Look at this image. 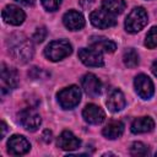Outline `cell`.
I'll list each match as a JSON object with an SVG mask.
<instances>
[{"label": "cell", "instance_id": "cell-1", "mask_svg": "<svg viewBox=\"0 0 157 157\" xmlns=\"http://www.w3.org/2000/svg\"><path fill=\"white\" fill-rule=\"evenodd\" d=\"M10 54L20 63H27L33 56V45L31 40L22 33H13L7 39Z\"/></svg>", "mask_w": 157, "mask_h": 157}, {"label": "cell", "instance_id": "cell-2", "mask_svg": "<svg viewBox=\"0 0 157 157\" xmlns=\"http://www.w3.org/2000/svg\"><path fill=\"white\" fill-rule=\"evenodd\" d=\"M72 52L71 44L65 40V39H58L50 42L45 49H44V55L52 60V61H59L66 56H69Z\"/></svg>", "mask_w": 157, "mask_h": 157}, {"label": "cell", "instance_id": "cell-3", "mask_svg": "<svg viewBox=\"0 0 157 157\" xmlns=\"http://www.w3.org/2000/svg\"><path fill=\"white\" fill-rule=\"evenodd\" d=\"M147 25V12L144 7H134L125 20V29L129 33H137Z\"/></svg>", "mask_w": 157, "mask_h": 157}, {"label": "cell", "instance_id": "cell-4", "mask_svg": "<svg viewBox=\"0 0 157 157\" xmlns=\"http://www.w3.org/2000/svg\"><path fill=\"white\" fill-rule=\"evenodd\" d=\"M81 99V91L77 86L72 85L66 88H63L58 93V101L61 108L64 109H72L75 108Z\"/></svg>", "mask_w": 157, "mask_h": 157}, {"label": "cell", "instance_id": "cell-5", "mask_svg": "<svg viewBox=\"0 0 157 157\" xmlns=\"http://www.w3.org/2000/svg\"><path fill=\"white\" fill-rule=\"evenodd\" d=\"M18 121H20V124L26 130H28V131H36L39 128L40 123H42V119H40L39 113L34 108L27 107V108L22 109L18 113Z\"/></svg>", "mask_w": 157, "mask_h": 157}, {"label": "cell", "instance_id": "cell-6", "mask_svg": "<svg viewBox=\"0 0 157 157\" xmlns=\"http://www.w3.org/2000/svg\"><path fill=\"white\" fill-rule=\"evenodd\" d=\"M90 20L93 26L98 28H109L117 23L115 15L110 13L109 11L104 10L103 7L101 10H94L90 15Z\"/></svg>", "mask_w": 157, "mask_h": 157}, {"label": "cell", "instance_id": "cell-7", "mask_svg": "<svg viewBox=\"0 0 157 157\" xmlns=\"http://www.w3.org/2000/svg\"><path fill=\"white\" fill-rule=\"evenodd\" d=\"M134 86L136 90V93L142 98V99H148L152 97L153 92H155V87H153V82L151 81V78L145 75V74H140L135 77L134 80Z\"/></svg>", "mask_w": 157, "mask_h": 157}, {"label": "cell", "instance_id": "cell-8", "mask_svg": "<svg viewBox=\"0 0 157 157\" xmlns=\"http://www.w3.org/2000/svg\"><path fill=\"white\" fill-rule=\"evenodd\" d=\"M29 148H31V144L22 135H13L7 141V151L10 155L13 156L25 155L29 151Z\"/></svg>", "mask_w": 157, "mask_h": 157}, {"label": "cell", "instance_id": "cell-9", "mask_svg": "<svg viewBox=\"0 0 157 157\" xmlns=\"http://www.w3.org/2000/svg\"><path fill=\"white\" fill-rule=\"evenodd\" d=\"M78 58L87 66L98 67V66H103V64H104L101 52H98L93 48H81L78 50Z\"/></svg>", "mask_w": 157, "mask_h": 157}, {"label": "cell", "instance_id": "cell-10", "mask_svg": "<svg viewBox=\"0 0 157 157\" xmlns=\"http://www.w3.org/2000/svg\"><path fill=\"white\" fill-rule=\"evenodd\" d=\"M18 83V74L15 69L6 66L5 64L1 65V90L5 93L6 91L13 90Z\"/></svg>", "mask_w": 157, "mask_h": 157}, {"label": "cell", "instance_id": "cell-11", "mask_svg": "<svg viewBox=\"0 0 157 157\" xmlns=\"http://www.w3.org/2000/svg\"><path fill=\"white\" fill-rule=\"evenodd\" d=\"M25 12L15 5H7L2 10V18L6 23L12 25V26H18L25 21Z\"/></svg>", "mask_w": 157, "mask_h": 157}, {"label": "cell", "instance_id": "cell-12", "mask_svg": "<svg viewBox=\"0 0 157 157\" xmlns=\"http://www.w3.org/2000/svg\"><path fill=\"white\" fill-rule=\"evenodd\" d=\"M82 115H83V119H85L87 123L94 124V125L103 123L104 119H105V114H104L103 109H102L101 107L93 104V103L87 104V105L85 107V109H83V112H82Z\"/></svg>", "mask_w": 157, "mask_h": 157}, {"label": "cell", "instance_id": "cell-13", "mask_svg": "<svg viewBox=\"0 0 157 157\" xmlns=\"http://www.w3.org/2000/svg\"><path fill=\"white\" fill-rule=\"evenodd\" d=\"M81 83H82V88L85 90V92L91 97H96L101 94L102 92V83L98 80V77L93 74H86L82 77Z\"/></svg>", "mask_w": 157, "mask_h": 157}, {"label": "cell", "instance_id": "cell-14", "mask_svg": "<svg viewBox=\"0 0 157 157\" xmlns=\"http://www.w3.org/2000/svg\"><path fill=\"white\" fill-rule=\"evenodd\" d=\"M63 22H64L65 27L69 28L70 31H78L85 26V18H83L82 13H80L78 11H75V10L67 11L63 17Z\"/></svg>", "mask_w": 157, "mask_h": 157}, {"label": "cell", "instance_id": "cell-15", "mask_svg": "<svg viewBox=\"0 0 157 157\" xmlns=\"http://www.w3.org/2000/svg\"><path fill=\"white\" fill-rule=\"evenodd\" d=\"M81 145V141L71 132V131H63L58 139V146L61 148V150H65V151H74V150H77Z\"/></svg>", "mask_w": 157, "mask_h": 157}, {"label": "cell", "instance_id": "cell-16", "mask_svg": "<svg viewBox=\"0 0 157 157\" xmlns=\"http://www.w3.org/2000/svg\"><path fill=\"white\" fill-rule=\"evenodd\" d=\"M90 47L98 50V52H105V53H113L117 49V44L112 42L110 39H107L101 36H92L90 38Z\"/></svg>", "mask_w": 157, "mask_h": 157}, {"label": "cell", "instance_id": "cell-17", "mask_svg": "<svg viewBox=\"0 0 157 157\" xmlns=\"http://www.w3.org/2000/svg\"><path fill=\"white\" fill-rule=\"evenodd\" d=\"M107 107L110 112H120L124 107H125V97L123 94V92L118 88L110 91V93L108 94L107 98Z\"/></svg>", "mask_w": 157, "mask_h": 157}, {"label": "cell", "instance_id": "cell-18", "mask_svg": "<svg viewBox=\"0 0 157 157\" xmlns=\"http://www.w3.org/2000/svg\"><path fill=\"white\" fill-rule=\"evenodd\" d=\"M155 128V121L150 117H141L132 121L131 124V131L134 134H144L150 132Z\"/></svg>", "mask_w": 157, "mask_h": 157}, {"label": "cell", "instance_id": "cell-19", "mask_svg": "<svg viewBox=\"0 0 157 157\" xmlns=\"http://www.w3.org/2000/svg\"><path fill=\"white\" fill-rule=\"evenodd\" d=\"M124 131V124L119 120H112L109 121L104 128H103V135L109 139V140H114L118 139Z\"/></svg>", "mask_w": 157, "mask_h": 157}, {"label": "cell", "instance_id": "cell-20", "mask_svg": "<svg viewBox=\"0 0 157 157\" xmlns=\"http://www.w3.org/2000/svg\"><path fill=\"white\" fill-rule=\"evenodd\" d=\"M125 1L124 0H103L102 7L107 11H109L113 15H119L125 10Z\"/></svg>", "mask_w": 157, "mask_h": 157}, {"label": "cell", "instance_id": "cell-21", "mask_svg": "<svg viewBox=\"0 0 157 157\" xmlns=\"http://www.w3.org/2000/svg\"><path fill=\"white\" fill-rule=\"evenodd\" d=\"M123 61H124L125 66H128L130 69L137 66V64H139V55H137L136 50H134L132 48L126 49L124 52V55H123Z\"/></svg>", "mask_w": 157, "mask_h": 157}, {"label": "cell", "instance_id": "cell-22", "mask_svg": "<svg viewBox=\"0 0 157 157\" xmlns=\"http://www.w3.org/2000/svg\"><path fill=\"white\" fill-rule=\"evenodd\" d=\"M145 45L148 49H153L157 47V26L152 27L147 34H146V39H145Z\"/></svg>", "mask_w": 157, "mask_h": 157}, {"label": "cell", "instance_id": "cell-23", "mask_svg": "<svg viewBox=\"0 0 157 157\" xmlns=\"http://www.w3.org/2000/svg\"><path fill=\"white\" fill-rule=\"evenodd\" d=\"M130 153L132 156H146L148 153V148L142 142H134L130 148Z\"/></svg>", "mask_w": 157, "mask_h": 157}, {"label": "cell", "instance_id": "cell-24", "mask_svg": "<svg viewBox=\"0 0 157 157\" xmlns=\"http://www.w3.org/2000/svg\"><path fill=\"white\" fill-rule=\"evenodd\" d=\"M47 34H48L47 28L42 26V27H38V28L34 31V33H33V36H32V39H33L36 43H42V42L45 39Z\"/></svg>", "mask_w": 157, "mask_h": 157}, {"label": "cell", "instance_id": "cell-25", "mask_svg": "<svg viewBox=\"0 0 157 157\" xmlns=\"http://www.w3.org/2000/svg\"><path fill=\"white\" fill-rule=\"evenodd\" d=\"M61 1L63 0H42V4L48 11H55L59 9Z\"/></svg>", "mask_w": 157, "mask_h": 157}, {"label": "cell", "instance_id": "cell-26", "mask_svg": "<svg viewBox=\"0 0 157 157\" xmlns=\"http://www.w3.org/2000/svg\"><path fill=\"white\" fill-rule=\"evenodd\" d=\"M42 137H43V140H44L45 142H50V141H52V132H50L49 130H44Z\"/></svg>", "mask_w": 157, "mask_h": 157}, {"label": "cell", "instance_id": "cell-27", "mask_svg": "<svg viewBox=\"0 0 157 157\" xmlns=\"http://www.w3.org/2000/svg\"><path fill=\"white\" fill-rule=\"evenodd\" d=\"M15 1H17V2H20L25 6H32L34 4V0H15Z\"/></svg>", "mask_w": 157, "mask_h": 157}, {"label": "cell", "instance_id": "cell-28", "mask_svg": "<svg viewBox=\"0 0 157 157\" xmlns=\"http://www.w3.org/2000/svg\"><path fill=\"white\" fill-rule=\"evenodd\" d=\"M5 134H6V124L2 121L1 123V139L5 137Z\"/></svg>", "mask_w": 157, "mask_h": 157}, {"label": "cell", "instance_id": "cell-29", "mask_svg": "<svg viewBox=\"0 0 157 157\" xmlns=\"http://www.w3.org/2000/svg\"><path fill=\"white\" fill-rule=\"evenodd\" d=\"M152 72L155 76H157V60H155L152 64Z\"/></svg>", "mask_w": 157, "mask_h": 157}, {"label": "cell", "instance_id": "cell-30", "mask_svg": "<svg viewBox=\"0 0 157 157\" xmlns=\"http://www.w3.org/2000/svg\"><path fill=\"white\" fill-rule=\"evenodd\" d=\"M156 156H157V152H156Z\"/></svg>", "mask_w": 157, "mask_h": 157}]
</instances>
